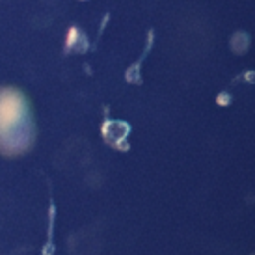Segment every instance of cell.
<instances>
[{"instance_id": "1", "label": "cell", "mask_w": 255, "mask_h": 255, "mask_svg": "<svg viewBox=\"0 0 255 255\" xmlns=\"http://www.w3.org/2000/svg\"><path fill=\"white\" fill-rule=\"evenodd\" d=\"M24 105L19 93L6 90L0 93V136H7L11 128H17L22 121Z\"/></svg>"}]
</instances>
